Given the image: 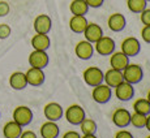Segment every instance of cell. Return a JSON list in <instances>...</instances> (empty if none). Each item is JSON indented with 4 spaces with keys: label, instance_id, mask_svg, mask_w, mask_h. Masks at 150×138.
I'll list each match as a JSON object with an SVG mask.
<instances>
[{
    "label": "cell",
    "instance_id": "cell-1",
    "mask_svg": "<svg viewBox=\"0 0 150 138\" xmlns=\"http://www.w3.org/2000/svg\"><path fill=\"white\" fill-rule=\"evenodd\" d=\"M123 78L125 82H129L132 85H137L144 78V69L138 64H131L129 63L123 69Z\"/></svg>",
    "mask_w": 150,
    "mask_h": 138
},
{
    "label": "cell",
    "instance_id": "cell-2",
    "mask_svg": "<svg viewBox=\"0 0 150 138\" xmlns=\"http://www.w3.org/2000/svg\"><path fill=\"white\" fill-rule=\"evenodd\" d=\"M103 76H105V72L98 67H88L82 73L83 82L90 87L103 83Z\"/></svg>",
    "mask_w": 150,
    "mask_h": 138
},
{
    "label": "cell",
    "instance_id": "cell-3",
    "mask_svg": "<svg viewBox=\"0 0 150 138\" xmlns=\"http://www.w3.org/2000/svg\"><path fill=\"white\" fill-rule=\"evenodd\" d=\"M112 95H114V91L106 83H100V85L94 86L93 90H91V98L98 104H106V103H108L111 100Z\"/></svg>",
    "mask_w": 150,
    "mask_h": 138
},
{
    "label": "cell",
    "instance_id": "cell-4",
    "mask_svg": "<svg viewBox=\"0 0 150 138\" xmlns=\"http://www.w3.org/2000/svg\"><path fill=\"white\" fill-rule=\"evenodd\" d=\"M65 120L71 125H80L82 123V120L86 117V112L80 104H71L67 110L64 111Z\"/></svg>",
    "mask_w": 150,
    "mask_h": 138
},
{
    "label": "cell",
    "instance_id": "cell-5",
    "mask_svg": "<svg viewBox=\"0 0 150 138\" xmlns=\"http://www.w3.org/2000/svg\"><path fill=\"white\" fill-rule=\"evenodd\" d=\"M116 48L115 41L108 35H102L94 43V51L100 56H110Z\"/></svg>",
    "mask_w": 150,
    "mask_h": 138
},
{
    "label": "cell",
    "instance_id": "cell-6",
    "mask_svg": "<svg viewBox=\"0 0 150 138\" xmlns=\"http://www.w3.org/2000/svg\"><path fill=\"white\" fill-rule=\"evenodd\" d=\"M33 111L28 107V106H18V107L14 108L13 111V121H16L17 124H20L24 128L28 126L33 121Z\"/></svg>",
    "mask_w": 150,
    "mask_h": 138
},
{
    "label": "cell",
    "instance_id": "cell-7",
    "mask_svg": "<svg viewBox=\"0 0 150 138\" xmlns=\"http://www.w3.org/2000/svg\"><path fill=\"white\" fill-rule=\"evenodd\" d=\"M111 121L119 129L127 128L131 125V112L127 108H116L111 115Z\"/></svg>",
    "mask_w": 150,
    "mask_h": 138
},
{
    "label": "cell",
    "instance_id": "cell-8",
    "mask_svg": "<svg viewBox=\"0 0 150 138\" xmlns=\"http://www.w3.org/2000/svg\"><path fill=\"white\" fill-rule=\"evenodd\" d=\"M122 52H124L128 57H134L141 52V42L136 37H127L122 42Z\"/></svg>",
    "mask_w": 150,
    "mask_h": 138
},
{
    "label": "cell",
    "instance_id": "cell-9",
    "mask_svg": "<svg viewBox=\"0 0 150 138\" xmlns=\"http://www.w3.org/2000/svg\"><path fill=\"white\" fill-rule=\"evenodd\" d=\"M28 61L30 67L45 69L50 63V57H48V54L46 51L33 50V52H30V55H29Z\"/></svg>",
    "mask_w": 150,
    "mask_h": 138
},
{
    "label": "cell",
    "instance_id": "cell-10",
    "mask_svg": "<svg viewBox=\"0 0 150 138\" xmlns=\"http://www.w3.org/2000/svg\"><path fill=\"white\" fill-rule=\"evenodd\" d=\"M114 94L122 102H128L134 96V85L123 81L116 87H114Z\"/></svg>",
    "mask_w": 150,
    "mask_h": 138
},
{
    "label": "cell",
    "instance_id": "cell-11",
    "mask_svg": "<svg viewBox=\"0 0 150 138\" xmlns=\"http://www.w3.org/2000/svg\"><path fill=\"white\" fill-rule=\"evenodd\" d=\"M43 115L48 121H55L57 123L63 116H64V110L63 107L56 102H50L45 106L43 108Z\"/></svg>",
    "mask_w": 150,
    "mask_h": 138
},
{
    "label": "cell",
    "instance_id": "cell-12",
    "mask_svg": "<svg viewBox=\"0 0 150 138\" xmlns=\"http://www.w3.org/2000/svg\"><path fill=\"white\" fill-rule=\"evenodd\" d=\"M25 76H26V82L28 85L30 86H34V87H38L45 83V80H46V74L43 72V69H39V68H33L30 67L25 72Z\"/></svg>",
    "mask_w": 150,
    "mask_h": 138
},
{
    "label": "cell",
    "instance_id": "cell-13",
    "mask_svg": "<svg viewBox=\"0 0 150 138\" xmlns=\"http://www.w3.org/2000/svg\"><path fill=\"white\" fill-rule=\"evenodd\" d=\"M33 27L38 34H48L52 29V20L48 14H38L34 20Z\"/></svg>",
    "mask_w": 150,
    "mask_h": 138
},
{
    "label": "cell",
    "instance_id": "cell-14",
    "mask_svg": "<svg viewBox=\"0 0 150 138\" xmlns=\"http://www.w3.org/2000/svg\"><path fill=\"white\" fill-rule=\"evenodd\" d=\"M74 54L80 60H90L94 54V44L86 39L80 41L74 47Z\"/></svg>",
    "mask_w": 150,
    "mask_h": 138
},
{
    "label": "cell",
    "instance_id": "cell-15",
    "mask_svg": "<svg viewBox=\"0 0 150 138\" xmlns=\"http://www.w3.org/2000/svg\"><path fill=\"white\" fill-rule=\"evenodd\" d=\"M129 59H131V57H128L124 52H122V51H114V52L110 55V65H111V68L123 72V69L131 63Z\"/></svg>",
    "mask_w": 150,
    "mask_h": 138
},
{
    "label": "cell",
    "instance_id": "cell-16",
    "mask_svg": "<svg viewBox=\"0 0 150 138\" xmlns=\"http://www.w3.org/2000/svg\"><path fill=\"white\" fill-rule=\"evenodd\" d=\"M123 72L117 70V69L110 68L108 70L105 72V76H103V83H106L107 86H110L111 89L116 87L120 82H123Z\"/></svg>",
    "mask_w": 150,
    "mask_h": 138
},
{
    "label": "cell",
    "instance_id": "cell-17",
    "mask_svg": "<svg viewBox=\"0 0 150 138\" xmlns=\"http://www.w3.org/2000/svg\"><path fill=\"white\" fill-rule=\"evenodd\" d=\"M82 34H83L86 41L94 44V43L103 35V29L100 27V25L96 24V22H89Z\"/></svg>",
    "mask_w": 150,
    "mask_h": 138
},
{
    "label": "cell",
    "instance_id": "cell-18",
    "mask_svg": "<svg viewBox=\"0 0 150 138\" xmlns=\"http://www.w3.org/2000/svg\"><path fill=\"white\" fill-rule=\"evenodd\" d=\"M125 25H127V20L124 17V14L122 13H112L107 20V26L114 33L123 31L125 29Z\"/></svg>",
    "mask_w": 150,
    "mask_h": 138
},
{
    "label": "cell",
    "instance_id": "cell-19",
    "mask_svg": "<svg viewBox=\"0 0 150 138\" xmlns=\"http://www.w3.org/2000/svg\"><path fill=\"white\" fill-rule=\"evenodd\" d=\"M60 133V128L57 125V123L55 121H46L41 125L39 129V134L42 138H57Z\"/></svg>",
    "mask_w": 150,
    "mask_h": 138
},
{
    "label": "cell",
    "instance_id": "cell-20",
    "mask_svg": "<svg viewBox=\"0 0 150 138\" xmlns=\"http://www.w3.org/2000/svg\"><path fill=\"white\" fill-rule=\"evenodd\" d=\"M31 46L33 50H39V51H47L51 46V39L48 37V34H38L35 33V35L31 38Z\"/></svg>",
    "mask_w": 150,
    "mask_h": 138
},
{
    "label": "cell",
    "instance_id": "cell-21",
    "mask_svg": "<svg viewBox=\"0 0 150 138\" xmlns=\"http://www.w3.org/2000/svg\"><path fill=\"white\" fill-rule=\"evenodd\" d=\"M88 24L89 21L86 16H73L72 14V17L69 18V29L76 34H82Z\"/></svg>",
    "mask_w": 150,
    "mask_h": 138
},
{
    "label": "cell",
    "instance_id": "cell-22",
    "mask_svg": "<svg viewBox=\"0 0 150 138\" xmlns=\"http://www.w3.org/2000/svg\"><path fill=\"white\" fill-rule=\"evenodd\" d=\"M9 85L13 90H24L28 86L26 76L24 72H13L9 77Z\"/></svg>",
    "mask_w": 150,
    "mask_h": 138
},
{
    "label": "cell",
    "instance_id": "cell-23",
    "mask_svg": "<svg viewBox=\"0 0 150 138\" xmlns=\"http://www.w3.org/2000/svg\"><path fill=\"white\" fill-rule=\"evenodd\" d=\"M22 133V126L16 121H8L3 126V136L5 138H20Z\"/></svg>",
    "mask_w": 150,
    "mask_h": 138
},
{
    "label": "cell",
    "instance_id": "cell-24",
    "mask_svg": "<svg viewBox=\"0 0 150 138\" xmlns=\"http://www.w3.org/2000/svg\"><path fill=\"white\" fill-rule=\"evenodd\" d=\"M89 5L86 4L85 0H72L69 4V11L73 16H85L89 12Z\"/></svg>",
    "mask_w": 150,
    "mask_h": 138
},
{
    "label": "cell",
    "instance_id": "cell-25",
    "mask_svg": "<svg viewBox=\"0 0 150 138\" xmlns=\"http://www.w3.org/2000/svg\"><path fill=\"white\" fill-rule=\"evenodd\" d=\"M133 112H137V113H141V115H145L148 116L150 113V103L148 102L146 98H138L133 102Z\"/></svg>",
    "mask_w": 150,
    "mask_h": 138
},
{
    "label": "cell",
    "instance_id": "cell-26",
    "mask_svg": "<svg viewBox=\"0 0 150 138\" xmlns=\"http://www.w3.org/2000/svg\"><path fill=\"white\" fill-rule=\"evenodd\" d=\"M80 130H81L82 134H96L98 130V125L96 120L85 117L82 120V123L80 124Z\"/></svg>",
    "mask_w": 150,
    "mask_h": 138
},
{
    "label": "cell",
    "instance_id": "cell-27",
    "mask_svg": "<svg viewBox=\"0 0 150 138\" xmlns=\"http://www.w3.org/2000/svg\"><path fill=\"white\" fill-rule=\"evenodd\" d=\"M127 7L132 13L140 14L145 8H148L146 0H127Z\"/></svg>",
    "mask_w": 150,
    "mask_h": 138
},
{
    "label": "cell",
    "instance_id": "cell-28",
    "mask_svg": "<svg viewBox=\"0 0 150 138\" xmlns=\"http://www.w3.org/2000/svg\"><path fill=\"white\" fill-rule=\"evenodd\" d=\"M145 123H146V116L145 115L137 113V112H133L131 113V125L136 129H142L145 128Z\"/></svg>",
    "mask_w": 150,
    "mask_h": 138
},
{
    "label": "cell",
    "instance_id": "cell-29",
    "mask_svg": "<svg viewBox=\"0 0 150 138\" xmlns=\"http://www.w3.org/2000/svg\"><path fill=\"white\" fill-rule=\"evenodd\" d=\"M12 34V29L8 24H0V39H7Z\"/></svg>",
    "mask_w": 150,
    "mask_h": 138
},
{
    "label": "cell",
    "instance_id": "cell-30",
    "mask_svg": "<svg viewBox=\"0 0 150 138\" xmlns=\"http://www.w3.org/2000/svg\"><path fill=\"white\" fill-rule=\"evenodd\" d=\"M141 38L145 43L150 44V25H144L141 29Z\"/></svg>",
    "mask_w": 150,
    "mask_h": 138
},
{
    "label": "cell",
    "instance_id": "cell-31",
    "mask_svg": "<svg viewBox=\"0 0 150 138\" xmlns=\"http://www.w3.org/2000/svg\"><path fill=\"white\" fill-rule=\"evenodd\" d=\"M11 12V7L7 1L4 0H0V17H5L8 16Z\"/></svg>",
    "mask_w": 150,
    "mask_h": 138
},
{
    "label": "cell",
    "instance_id": "cell-32",
    "mask_svg": "<svg viewBox=\"0 0 150 138\" xmlns=\"http://www.w3.org/2000/svg\"><path fill=\"white\" fill-rule=\"evenodd\" d=\"M140 20L142 22V25H150V9L149 8H145L140 13Z\"/></svg>",
    "mask_w": 150,
    "mask_h": 138
},
{
    "label": "cell",
    "instance_id": "cell-33",
    "mask_svg": "<svg viewBox=\"0 0 150 138\" xmlns=\"http://www.w3.org/2000/svg\"><path fill=\"white\" fill-rule=\"evenodd\" d=\"M114 138H134V136L129 130H127V129L124 128V129H120V130H117L116 133H115V137Z\"/></svg>",
    "mask_w": 150,
    "mask_h": 138
},
{
    "label": "cell",
    "instance_id": "cell-34",
    "mask_svg": "<svg viewBox=\"0 0 150 138\" xmlns=\"http://www.w3.org/2000/svg\"><path fill=\"white\" fill-rule=\"evenodd\" d=\"M89 8H100L105 3V0H85Z\"/></svg>",
    "mask_w": 150,
    "mask_h": 138
},
{
    "label": "cell",
    "instance_id": "cell-35",
    "mask_svg": "<svg viewBox=\"0 0 150 138\" xmlns=\"http://www.w3.org/2000/svg\"><path fill=\"white\" fill-rule=\"evenodd\" d=\"M62 138H81V136H80V133L76 130H68L63 134Z\"/></svg>",
    "mask_w": 150,
    "mask_h": 138
},
{
    "label": "cell",
    "instance_id": "cell-36",
    "mask_svg": "<svg viewBox=\"0 0 150 138\" xmlns=\"http://www.w3.org/2000/svg\"><path fill=\"white\" fill-rule=\"evenodd\" d=\"M20 138H38V137H37V134L33 130H22Z\"/></svg>",
    "mask_w": 150,
    "mask_h": 138
},
{
    "label": "cell",
    "instance_id": "cell-37",
    "mask_svg": "<svg viewBox=\"0 0 150 138\" xmlns=\"http://www.w3.org/2000/svg\"><path fill=\"white\" fill-rule=\"evenodd\" d=\"M145 129H148L150 133V113L146 116V123H145Z\"/></svg>",
    "mask_w": 150,
    "mask_h": 138
},
{
    "label": "cell",
    "instance_id": "cell-38",
    "mask_svg": "<svg viewBox=\"0 0 150 138\" xmlns=\"http://www.w3.org/2000/svg\"><path fill=\"white\" fill-rule=\"evenodd\" d=\"M81 138H98L96 134H82Z\"/></svg>",
    "mask_w": 150,
    "mask_h": 138
},
{
    "label": "cell",
    "instance_id": "cell-39",
    "mask_svg": "<svg viewBox=\"0 0 150 138\" xmlns=\"http://www.w3.org/2000/svg\"><path fill=\"white\" fill-rule=\"evenodd\" d=\"M146 99H148V102L150 103V90L148 91V94H146Z\"/></svg>",
    "mask_w": 150,
    "mask_h": 138
},
{
    "label": "cell",
    "instance_id": "cell-40",
    "mask_svg": "<svg viewBox=\"0 0 150 138\" xmlns=\"http://www.w3.org/2000/svg\"><path fill=\"white\" fill-rule=\"evenodd\" d=\"M146 138H150V134H149V136H148V137H146Z\"/></svg>",
    "mask_w": 150,
    "mask_h": 138
},
{
    "label": "cell",
    "instance_id": "cell-41",
    "mask_svg": "<svg viewBox=\"0 0 150 138\" xmlns=\"http://www.w3.org/2000/svg\"><path fill=\"white\" fill-rule=\"evenodd\" d=\"M0 117H1V112H0Z\"/></svg>",
    "mask_w": 150,
    "mask_h": 138
},
{
    "label": "cell",
    "instance_id": "cell-42",
    "mask_svg": "<svg viewBox=\"0 0 150 138\" xmlns=\"http://www.w3.org/2000/svg\"><path fill=\"white\" fill-rule=\"evenodd\" d=\"M146 1H148V3H149V1H150V0H146Z\"/></svg>",
    "mask_w": 150,
    "mask_h": 138
}]
</instances>
